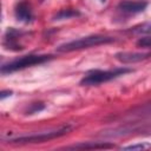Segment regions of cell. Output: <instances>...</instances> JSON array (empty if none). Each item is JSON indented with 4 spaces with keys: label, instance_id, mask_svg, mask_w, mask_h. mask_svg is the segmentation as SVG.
Wrapping results in <instances>:
<instances>
[{
    "label": "cell",
    "instance_id": "1",
    "mask_svg": "<svg viewBox=\"0 0 151 151\" xmlns=\"http://www.w3.org/2000/svg\"><path fill=\"white\" fill-rule=\"evenodd\" d=\"M112 41H114V38H112V37L88 35V37H84V38L70 41V42L61 44L57 47V51L58 52H72V51H77V50H83V48H88V47L103 45V44H109Z\"/></svg>",
    "mask_w": 151,
    "mask_h": 151
},
{
    "label": "cell",
    "instance_id": "2",
    "mask_svg": "<svg viewBox=\"0 0 151 151\" xmlns=\"http://www.w3.org/2000/svg\"><path fill=\"white\" fill-rule=\"evenodd\" d=\"M131 68L126 67H120V68H114V70H107V71H100L96 70L90 73H87L81 80L80 85H86V86H92V85H98L101 83L110 81L114 78H118L120 76H124L129 72H131Z\"/></svg>",
    "mask_w": 151,
    "mask_h": 151
},
{
    "label": "cell",
    "instance_id": "3",
    "mask_svg": "<svg viewBox=\"0 0 151 151\" xmlns=\"http://www.w3.org/2000/svg\"><path fill=\"white\" fill-rule=\"evenodd\" d=\"M52 58H53L52 55H46V54L25 55L20 59H17V60L12 61V63L5 64L1 67V72L4 74L5 73H12V72H15V71H19V70H22V68H26V67H29V66H33V65H37V64H42L45 61L51 60Z\"/></svg>",
    "mask_w": 151,
    "mask_h": 151
},
{
    "label": "cell",
    "instance_id": "4",
    "mask_svg": "<svg viewBox=\"0 0 151 151\" xmlns=\"http://www.w3.org/2000/svg\"><path fill=\"white\" fill-rule=\"evenodd\" d=\"M72 129H73V126L66 125V126H63V127H60L58 130H53V131L14 137V138L8 139V142H11V143H41V142H45V140H50V139H53V138L61 137V136L66 134L67 132H70Z\"/></svg>",
    "mask_w": 151,
    "mask_h": 151
},
{
    "label": "cell",
    "instance_id": "5",
    "mask_svg": "<svg viewBox=\"0 0 151 151\" xmlns=\"http://www.w3.org/2000/svg\"><path fill=\"white\" fill-rule=\"evenodd\" d=\"M116 59L124 64H131L137 63L143 59H146L151 57V53H142V52H119L116 55Z\"/></svg>",
    "mask_w": 151,
    "mask_h": 151
},
{
    "label": "cell",
    "instance_id": "6",
    "mask_svg": "<svg viewBox=\"0 0 151 151\" xmlns=\"http://www.w3.org/2000/svg\"><path fill=\"white\" fill-rule=\"evenodd\" d=\"M147 6L146 1H123L118 5V8L125 13H130V14H136L139 12H143Z\"/></svg>",
    "mask_w": 151,
    "mask_h": 151
},
{
    "label": "cell",
    "instance_id": "7",
    "mask_svg": "<svg viewBox=\"0 0 151 151\" xmlns=\"http://www.w3.org/2000/svg\"><path fill=\"white\" fill-rule=\"evenodd\" d=\"M15 18L19 21H22V22L31 21V19H32V9H31V6L26 1L20 2L15 7Z\"/></svg>",
    "mask_w": 151,
    "mask_h": 151
},
{
    "label": "cell",
    "instance_id": "8",
    "mask_svg": "<svg viewBox=\"0 0 151 151\" xmlns=\"http://www.w3.org/2000/svg\"><path fill=\"white\" fill-rule=\"evenodd\" d=\"M113 147L112 144L109 143H94V142H87V143H81V144H76L73 146H70V149H109Z\"/></svg>",
    "mask_w": 151,
    "mask_h": 151
},
{
    "label": "cell",
    "instance_id": "9",
    "mask_svg": "<svg viewBox=\"0 0 151 151\" xmlns=\"http://www.w3.org/2000/svg\"><path fill=\"white\" fill-rule=\"evenodd\" d=\"M80 13L77 11V9H73V8H65V9H61L59 11L54 17H53V20H64V19H71V18H74V17H79Z\"/></svg>",
    "mask_w": 151,
    "mask_h": 151
},
{
    "label": "cell",
    "instance_id": "10",
    "mask_svg": "<svg viewBox=\"0 0 151 151\" xmlns=\"http://www.w3.org/2000/svg\"><path fill=\"white\" fill-rule=\"evenodd\" d=\"M132 33L134 34H150L151 33V21L144 22L132 28Z\"/></svg>",
    "mask_w": 151,
    "mask_h": 151
},
{
    "label": "cell",
    "instance_id": "11",
    "mask_svg": "<svg viewBox=\"0 0 151 151\" xmlns=\"http://www.w3.org/2000/svg\"><path fill=\"white\" fill-rule=\"evenodd\" d=\"M149 147H151V144L149 143H138V144H131V145L124 146L122 149L123 150H145Z\"/></svg>",
    "mask_w": 151,
    "mask_h": 151
},
{
    "label": "cell",
    "instance_id": "12",
    "mask_svg": "<svg viewBox=\"0 0 151 151\" xmlns=\"http://www.w3.org/2000/svg\"><path fill=\"white\" fill-rule=\"evenodd\" d=\"M44 107H45V105H44L42 103H35V104H32L31 107L28 109L27 113H28V114H33V113L40 112L41 110H44Z\"/></svg>",
    "mask_w": 151,
    "mask_h": 151
},
{
    "label": "cell",
    "instance_id": "13",
    "mask_svg": "<svg viewBox=\"0 0 151 151\" xmlns=\"http://www.w3.org/2000/svg\"><path fill=\"white\" fill-rule=\"evenodd\" d=\"M137 45L140 47H151V37H144L140 38L137 41Z\"/></svg>",
    "mask_w": 151,
    "mask_h": 151
},
{
    "label": "cell",
    "instance_id": "14",
    "mask_svg": "<svg viewBox=\"0 0 151 151\" xmlns=\"http://www.w3.org/2000/svg\"><path fill=\"white\" fill-rule=\"evenodd\" d=\"M11 94H12V91H2L1 94H0V99L2 100V99H5L6 97H8V96H11Z\"/></svg>",
    "mask_w": 151,
    "mask_h": 151
},
{
    "label": "cell",
    "instance_id": "15",
    "mask_svg": "<svg viewBox=\"0 0 151 151\" xmlns=\"http://www.w3.org/2000/svg\"><path fill=\"white\" fill-rule=\"evenodd\" d=\"M100 1H103V2H104V1H105V0H100Z\"/></svg>",
    "mask_w": 151,
    "mask_h": 151
}]
</instances>
